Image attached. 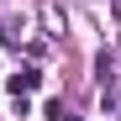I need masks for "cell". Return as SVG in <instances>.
Returning a JSON list of instances; mask_svg holds the SVG:
<instances>
[{
    "mask_svg": "<svg viewBox=\"0 0 121 121\" xmlns=\"http://www.w3.org/2000/svg\"><path fill=\"white\" fill-rule=\"evenodd\" d=\"M32 90H42V69H16L11 74V95H32Z\"/></svg>",
    "mask_w": 121,
    "mask_h": 121,
    "instance_id": "cell-1",
    "label": "cell"
}]
</instances>
